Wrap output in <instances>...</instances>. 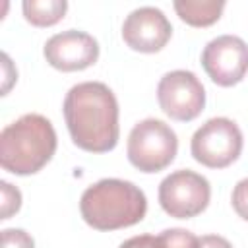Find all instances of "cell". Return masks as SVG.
Masks as SVG:
<instances>
[{
    "label": "cell",
    "instance_id": "obj_15",
    "mask_svg": "<svg viewBox=\"0 0 248 248\" xmlns=\"http://www.w3.org/2000/svg\"><path fill=\"white\" fill-rule=\"evenodd\" d=\"M2 248H35V240L23 229H4Z\"/></svg>",
    "mask_w": 248,
    "mask_h": 248
},
{
    "label": "cell",
    "instance_id": "obj_5",
    "mask_svg": "<svg viewBox=\"0 0 248 248\" xmlns=\"http://www.w3.org/2000/svg\"><path fill=\"white\" fill-rule=\"evenodd\" d=\"M242 143L244 140L238 124L227 116H215L194 132L190 151L203 167L225 169L240 157Z\"/></svg>",
    "mask_w": 248,
    "mask_h": 248
},
{
    "label": "cell",
    "instance_id": "obj_18",
    "mask_svg": "<svg viewBox=\"0 0 248 248\" xmlns=\"http://www.w3.org/2000/svg\"><path fill=\"white\" fill-rule=\"evenodd\" d=\"M200 248H232V244L219 234H205L200 238Z\"/></svg>",
    "mask_w": 248,
    "mask_h": 248
},
{
    "label": "cell",
    "instance_id": "obj_6",
    "mask_svg": "<svg viewBox=\"0 0 248 248\" xmlns=\"http://www.w3.org/2000/svg\"><path fill=\"white\" fill-rule=\"evenodd\" d=\"M211 200L209 180L190 169H180L165 176L159 184V203L174 219L200 215Z\"/></svg>",
    "mask_w": 248,
    "mask_h": 248
},
{
    "label": "cell",
    "instance_id": "obj_2",
    "mask_svg": "<svg viewBox=\"0 0 248 248\" xmlns=\"http://www.w3.org/2000/svg\"><path fill=\"white\" fill-rule=\"evenodd\" d=\"M56 143L54 126L46 116L23 114L0 132V165L12 174H35L52 159Z\"/></svg>",
    "mask_w": 248,
    "mask_h": 248
},
{
    "label": "cell",
    "instance_id": "obj_1",
    "mask_svg": "<svg viewBox=\"0 0 248 248\" xmlns=\"http://www.w3.org/2000/svg\"><path fill=\"white\" fill-rule=\"evenodd\" d=\"M64 120L72 141L89 153H107L120 136L118 101L103 81H81L64 99Z\"/></svg>",
    "mask_w": 248,
    "mask_h": 248
},
{
    "label": "cell",
    "instance_id": "obj_12",
    "mask_svg": "<svg viewBox=\"0 0 248 248\" xmlns=\"http://www.w3.org/2000/svg\"><path fill=\"white\" fill-rule=\"evenodd\" d=\"M25 19L35 25V27H50L58 23L66 10L68 2L66 0H25L21 4Z\"/></svg>",
    "mask_w": 248,
    "mask_h": 248
},
{
    "label": "cell",
    "instance_id": "obj_8",
    "mask_svg": "<svg viewBox=\"0 0 248 248\" xmlns=\"http://www.w3.org/2000/svg\"><path fill=\"white\" fill-rule=\"evenodd\" d=\"M202 66L213 83L232 87L248 72V45L236 35L215 37L203 46Z\"/></svg>",
    "mask_w": 248,
    "mask_h": 248
},
{
    "label": "cell",
    "instance_id": "obj_11",
    "mask_svg": "<svg viewBox=\"0 0 248 248\" xmlns=\"http://www.w3.org/2000/svg\"><path fill=\"white\" fill-rule=\"evenodd\" d=\"M225 10L223 0H176L174 12L182 21L192 27L213 25Z\"/></svg>",
    "mask_w": 248,
    "mask_h": 248
},
{
    "label": "cell",
    "instance_id": "obj_13",
    "mask_svg": "<svg viewBox=\"0 0 248 248\" xmlns=\"http://www.w3.org/2000/svg\"><path fill=\"white\" fill-rule=\"evenodd\" d=\"M153 248H200V238L186 229H167L155 236Z\"/></svg>",
    "mask_w": 248,
    "mask_h": 248
},
{
    "label": "cell",
    "instance_id": "obj_14",
    "mask_svg": "<svg viewBox=\"0 0 248 248\" xmlns=\"http://www.w3.org/2000/svg\"><path fill=\"white\" fill-rule=\"evenodd\" d=\"M0 186H2V213H0V219H10L21 207V192L6 180H2Z\"/></svg>",
    "mask_w": 248,
    "mask_h": 248
},
{
    "label": "cell",
    "instance_id": "obj_10",
    "mask_svg": "<svg viewBox=\"0 0 248 248\" xmlns=\"http://www.w3.org/2000/svg\"><path fill=\"white\" fill-rule=\"evenodd\" d=\"M172 25L155 6H141L130 12L122 23L124 43L138 52H159L170 39Z\"/></svg>",
    "mask_w": 248,
    "mask_h": 248
},
{
    "label": "cell",
    "instance_id": "obj_16",
    "mask_svg": "<svg viewBox=\"0 0 248 248\" xmlns=\"http://www.w3.org/2000/svg\"><path fill=\"white\" fill-rule=\"evenodd\" d=\"M231 203H232V209L236 211V215L242 217L244 221H248V178H242L236 182V186L232 188Z\"/></svg>",
    "mask_w": 248,
    "mask_h": 248
},
{
    "label": "cell",
    "instance_id": "obj_4",
    "mask_svg": "<svg viewBox=\"0 0 248 248\" xmlns=\"http://www.w3.org/2000/svg\"><path fill=\"white\" fill-rule=\"evenodd\" d=\"M178 151V138L174 130L159 120H140L128 136L126 153L128 161L141 172H159L167 169Z\"/></svg>",
    "mask_w": 248,
    "mask_h": 248
},
{
    "label": "cell",
    "instance_id": "obj_9",
    "mask_svg": "<svg viewBox=\"0 0 248 248\" xmlns=\"http://www.w3.org/2000/svg\"><path fill=\"white\" fill-rule=\"evenodd\" d=\"M46 62L60 72H79L99 58V43L85 31L68 29L52 35L43 48Z\"/></svg>",
    "mask_w": 248,
    "mask_h": 248
},
{
    "label": "cell",
    "instance_id": "obj_7",
    "mask_svg": "<svg viewBox=\"0 0 248 248\" xmlns=\"http://www.w3.org/2000/svg\"><path fill=\"white\" fill-rule=\"evenodd\" d=\"M157 101L161 110L178 122H190L205 107V89L190 70L167 72L157 85Z\"/></svg>",
    "mask_w": 248,
    "mask_h": 248
},
{
    "label": "cell",
    "instance_id": "obj_3",
    "mask_svg": "<svg viewBox=\"0 0 248 248\" xmlns=\"http://www.w3.org/2000/svg\"><path fill=\"white\" fill-rule=\"evenodd\" d=\"M83 221L97 231H116L140 223L147 211V198L130 180L103 178L81 194Z\"/></svg>",
    "mask_w": 248,
    "mask_h": 248
},
{
    "label": "cell",
    "instance_id": "obj_17",
    "mask_svg": "<svg viewBox=\"0 0 248 248\" xmlns=\"http://www.w3.org/2000/svg\"><path fill=\"white\" fill-rule=\"evenodd\" d=\"M153 242H155L153 234H138V236L124 240L118 248H153Z\"/></svg>",
    "mask_w": 248,
    "mask_h": 248
}]
</instances>
